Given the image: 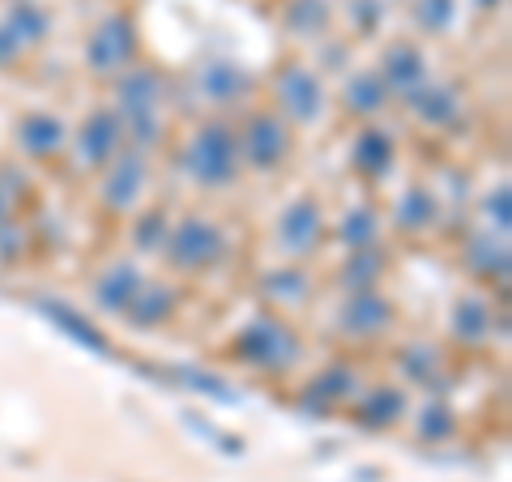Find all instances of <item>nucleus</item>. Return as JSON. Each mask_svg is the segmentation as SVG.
Segmentation results:
<instances>
[{"label":"nucleus","mask_w":512,"mask_h":482,"mask_svg":"<svg viewBox=\"0 0 512 482\" xmlns=\"http://www.w3.org/2000/svg\"><path fill=\"white\" fill-rule=\"evenodd\" d=\"M184 163L192 171V180L205 188H222L235 180V163H239V141L227 124H205L192 146L184 154Z\"/></svg>","instance_id":"f257e3e1"},{"label":"nucleus","mask_w":512,"mask_h":482,"mask_svg":"<svg viewBox=\"0 0 512 482\" xmlns=\"http://www.w3.org/2000/svg\"><path fill=\"white\" fill-rule=\"evenodd\" d=\"M116 116L128 133L137 137V146H150L158 137V77L154 73H146V69L124 73Z\"/></svg>","instance_id":"f03ea898"},{"label":"nucleus","mask_w":512,"mask_h":482,"mask_svg":"<svg viewBox=\"0 0 512 482\" xmlns=\"http://www.w3.org/2000/svg\"><path fill=\"white\" fill-rule=\"evenodd\" d=\"M171 261L180 265V269H205V265H214L222 252H227V235H222L214 222H205V218H188L180 231H175L171 239Z\"/></svg>","instance_id":"7ed1b4c3"},{"label":"nucleus","mask_w":512,"mask_h":482,"mask_svg":"<svg viewBox=\"0 0 512 482\" xmlns=\"http://www.w3.org/2000/svg\"><path fill=\"white\" fill-rule=\"evenodd\" d=\"M133 22L128 18H107L103 26H99V35L90 39V47H86V60H90V69L94 73H103V77H111V73H120L128 60H133Z\"/></svg>","instance_id":"20e7f679"},{"label":"nucleus","mask_w":512,"mask_h":482,"mask_svg":"<svg viewBox=\"0 0 512 482\" xmlns=\"http://www.w3.org/2000/svg\"><path fill=\"white\" fill-rule=\"evenodd\" d=\"M239 150L248 154L252 167L269 171V167H278L282 158L291 154V133H286V124H282L278 116H256V120L248 124L244 141H239Z\"/></svg>","instance_id":"39448f33"},{"label":"nucleus","mask_w":512,"mask_h":482,"mask_svg":"<svg viewBox=\"0 0 512 482\" xmlns=\"http://www.w3.org/2000/svg\"><path fill=\"white\" fill-rule=\"evenodd\" d=\"M278 99H282V111L291 120H316L320 116V107H325V90H320V82L308 73V69H286L282 77H278Z\"/></svg>","instance_id":"423d86ee"},{"label":"nucleus","mask_w":512,"mask_h":482,"mask_svg":"<svg viewBox=\"0 0 512 482\" xmlns=\"http://www.w3.org/2000/svg\"><path fill=\"white\" fill-rule=\"evenodd\" d=\"M120 137H124V124H120L116 111L111 107L94 111V116L86 120V128H82V141H77V158H82V167L107 163V158L120 150Z\"/></svg>","instance_id":"0eeeda50"},{"label":"nucleus","mask_w":512,"mask_h":482,"mask_svg":"<svg viewBox=\"0 0 512 482\" xmlns=\"http://www.w3.org/2000/svg\"><path fill=\"white\" fill-rule=\"evenodd\" d=\"M239 346H244V355L252 363H261V367H282V363L295 359V337L286 333L282 325H274V320H261V325H252Z\"/></svg>","instance_id":"6e6552de"},{"label":"nucleus","mask_w":512,"mask_h":482,"mask_svg":"<svg viewBox=\"0 0 512 482\" xmlns=\"http://www.w3.org/2000/svg\"><path fill=\"white\" fill-rule=\"evenodd\" d=\"M141 188H146V163H141L137 154H120V163L111 167L107 184H103L107 205L111 210H128V205L141 197Z\"/></svg>","instance_id":"1a4fd4ad"},{"label":"nucleus","mask_w":512,"mask_h":482,"mask_svg":"<svg viewBox=\"0 0 512 482\" xmlns=\"http://www.w3.org/2000/svg\"><path fill=\"white\" fill-rule=\"evenodd\" d=\"M320 239V210L312 201H295L282 214V248L286 252H312Z\"/></svg>","instance_id":"9d476101"},{"label":"nucleus","mask_w":512,"mask_h":482,"mask_svg":"<svg viewBox=\"0 0 512 482\" xmlns=\"http://www.w3.org/2000/svg\"><path fill=\"white\" fill-rule=\"evenodd\" d=\"M18 137H22L26 154L47 158L64 146V124L56 116H47V111H30V116H22V124H18Z\"/></svg>","instance_id":"9b49d317"},{"label":"nucleus","mask_w":512,"mask_h":482,"mask_svg":"<svg viewBox=\"0 0 512 482\" xmlns=\"http://www.w3.org/2000/svg\"><path fill=\"white\" fill-rule=\"evenodd\" d=\"M384 86H393V90H419L427 82V60L419 56V47H393L389 60H384V77H380Z\"/></svg>","instance_id":"f8f14e48"},{"label":"nucleus","mask_w":512,"mask_h":482,"mask_svg":"<svg viewBox=\"0 0 512 482\" xmlns=\"http://www.w3.org/2000/svg\"><path fill=\"white\" fill-rule=\"evenodd\" d=\"M141 295V278L133 265H116L107 273V278L99 282V303L107 312H128L133 308V299Z\"/></svg>","instance_id":"ddd939ff"},{"label":"nucleus","mask_w":512,"mask_h":482,"mask_svg":"<svg viewBox=\"0 0 512 482\" xmlns=\"http://www.w3.org/2000/svg\"><path fill=\"white\" fill-rule=\"evenodd\" d=\"M384 325H389V303L376 299V295H359L346 308V329L350 333H376Z\"/></svg>","instance_id":"4468645a"},{"label":"nucleus","mask_w":512,"mask_h":482,"mask_svg":"<svg viewBox=\"0 0 512 482\" xmlns=\"http://www.w3.org/2000/svg\"><path fill=\"white\" fill-rule=\"evenodd\" d=\"M384 94H389V86H384L376 73H359L355 82H350V90H346V103H350V111L372 116V111L384 107Z\"/></svg>","instance_id":"2eb2a0df"},{"label":"nucleus","mask_w":512,"mask_h":482,"mask_svg":"<svg viewBox=\"0 0 512 482\" xmlns=\"http://www.w3.org/2000/svg\"><path fill=\"white\" fill-rule=\"evenodd\" d=\"M175 308V291L171 286H154V291H146V286H141V295L133 299V320L137 325H154V320H163L167 312Z\"/></svg>","instance_id":"dca6fc26"},{"label":"nucleus","mask_w":512,"mask_h":482,"mask_svg":"<svg viewBox=\"0 0 512 482\" xmlns=\"http://www.w3.org/2000/svg\"><path fill=\"white\" fill-rule=\"evenodd\" d=\"M414 111H419L423 120H431V124H448V120L457 116V99H453V90L431 86V90L414 94Z\"/></svg>","instance_id":"f3484780"},{"label":"nucleus","mask_w":512,"mask_h":482,"mask_svg":"<svg viewBox=\"0 0 512 482\" xmlns=\"http://www.w3.org/2000/svg\"><path fill=\"white\" fill-rule=\"evenodd\" d=\"M342 244H350L355 252L376 248V214L372 210H350L342 218Z\"/></svg>","instance_id":"a211bd4d"},{"label":"nucleus","mask_w":512,"mask_h":482,"mask_svg":"<svg viewBox=\"0 0 512 482\" xmlns=\"http://www.w3.org/2000/svg\"><path fill=\"white\" fill-rule=\"evenodd\" d=\"M389 158H393V141H389V137H380V133H363V137H359L355 163H359L363 171L380 175L384 167H389Z\"/></svg>","instance_id":"6ab92c4d"},{"label":"nucleus","mask_w":512,"mask_h":482,"mask_svg":"<svg viewBox=\"0 0 512 482\" xmlns=\"http://www.w3.org/2000/svg\"><path fill=\"white\" fill-rule=\"evenodd\" d=\"M9 30H13V39L18 43H39V35L47 30V18H43V9H35V5H13V13H9V22H5Z\"/></svg>","instance_id":"aec40b11"},{"label":"nucleus","mask_w":512,"mask_h":482,"mask_svg":"<svg viewBox=\"0 0 512 482\" xmlns=\"http://www.w3.org/2000/svg\"><path fill=\"white\" fill-rule=\"evenodd\" d=\"M431 218H436V205H431V197L423 188H410L402 197V210H397V222H402L406 231H419V227H427Z\"/></svg>","instance_id":"412c9836"},{"label":"nucleus","mask_w":512,"mask_h":482,"mask_svg":"<svg viewBox=\"0 0 512 482\" xmlns=\"http://www.w3.org/2000/svg\"><path fill=\"white\" fill-rule=\"evenodd\" d=\"M205 82H210V94H214V99H235V94L248 86L244 77H239V69H231V64H214V69L205 73Z\"/></svg>","instance_id":"4be33fe9"},{"label":"nucleus","mask_w":512,"mask_h":482,"mask_svg":"<svg viewBox=\"0 0 512 482\" xmlns=\"http://www.w3.org/2000/svg\"><path fill=\"white\" fill-rule=\"evenodd\" d=\"M363 414H367V423H393L397 414H402V397H397L393 389H380V393L367 397Z\"/></svg>","instance_id":"5701e85b"},{"label":"nucleus","mask_w":512,"mask_h":482,"mask_svg":"<svg viewBox=\"0 0 512 482\" xmlns=\"http://www.w3.org/2000/svg\"><path fill=\"white\" fill-rule=\"evenodd\" d=\"M163 231H167V218H163V214H150V218L137 227V248H163V244H167Z\"/></svg>","instance_id":"b1692460"},{"label":"nucleus","mask_w":512,"mask_h":482,"mask_svg":"<svg viewBox=\"0 0 512 482\" xmlns=\"http://www.w3.org/2000/svg\"><path fill=\"white\" fill-rule=\"evenodd\" d=\"M483 329H487V312H483V303H466V308H457V333L478 337Z\"/></svg>","instance_id":"393cba45"},{"label":"nucleus","mask_w":512,"mask_h":482,"mask_svg":"<svg viewBox=\"0 0 512 482\" xmlns=\"http://www.w3.org/2000/svg\"><path fill=\"white\" fill-rule=\"evenodd\" d=\"M320 22H325V5H320V0H299V5L291 9V26L295 30H312Z\"/></svg>","instance_id":"a878e982"},{"label":"nucleus","mask_w":512,"mask_h":482,"mask_svg":"<svg viewBox=\"0 0 512 482\" xmlns=\"http://www.w3.org/2000/svg\"><path fill=\"white\" fill-rule=\"evenodd\" d=\"M376 269H380V252L363 248V261H355V265L346 269V282H350V286H367V282H372V273H376Z\"/></svg>","instance_id":"bb28decb"},{"label":"nucleus","mask_w":512,"mask_h":482,"mask_svg":"<svg viewBox=\"0 0 512 482\" xmlns=\"http://www.w3.org/2000/svg\"><path fill=\"white\" fill-rule=\"evenodd\" d=\"M47 312H52V316H56V320H60V325H64V329H69V333H77V337H82V342H90L94 350H103V337H99V333H94L90 325H82V320H73V316H69V312H64V308H47Z\"/></svg>","instance_id":"cd10ccee"},{"label":"nucleus","mask_w":512,"mask_h":482,"mask_svg":"<svg viewBox=\"0 0 512 482\" xmlns=\"http://www.w3.org/2000/svg\"><path fill=\"white\" fill-rule=\"evenodd\" d=\"M18 52H22V43L13 39V30H9V26H0V64H9Z\"/></svg>","instance_id":"c85d7f7f"},{"label":"nucleus","mask_w":512,"mask_h":482,"mask_svg":"<svg viewBox=\"0 0 512 482\" xmlns=\"http://www.w3.org/2000/svg\"><path fill=\"white\" fill-rule=\"evenodd\" d=\"M9 218V210H5V201H0V222H5Z\"/></svg>","instance_id":"c756f323"}]
</instances>
